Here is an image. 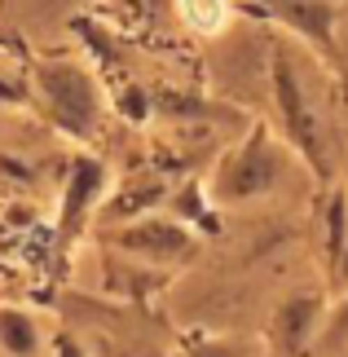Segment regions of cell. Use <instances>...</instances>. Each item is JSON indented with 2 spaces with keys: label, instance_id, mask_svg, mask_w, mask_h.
Instances as JSON below:
<instances>
[{
  "label": "cell",
  "instance_id": "1",
  "mask_svg": "<svg viewBox=\"0 0 348 357\" xmlns=\"http://www.w3.org/2000/svg\"><path fill=\"white\" fill-rule=\"evenodd\" d=\"M176 5H181V18H186L194 31H203V36L225 31V18H229L225 0H176Z\"/></svg>",
  "mask_w": 348,
  "mask_h": 357
}]
</instances>
